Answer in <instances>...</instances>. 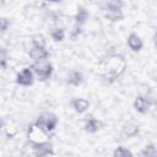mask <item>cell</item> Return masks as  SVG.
<instances>
[{
	"instance_id": "ba28073f",
	"label": "cell",
	"mask_w": 157,
	"mask_h": 157,
	"mask_svg": "<svg viewBox=\"0 0 157 157\" xmlns=\"http://www.w3.org/2000/svg\"><path fill=\"white\" fill-rule=\"evenodd\" d=\"M126 43H128V47H129L132 52H140V50L142 49V45H144L141 38H140L136 33H130L129 37H128Z\"/></svg>"
},
{
	"instance_id": "52a82bcc",
	"label": "cell",
	"mask_w": 157,
	"mask_h": 157,
	"mask_svg": "<svg viewBox=\"0 0 157 157\" xmlns=\"http://www.w3.org/2000/svg\"><path fill=\"white\" fill-rule=\"evenodd\" d=\"M29 56L34 60H44L49 56V52L45 49V47H39V45H33L29 50Z\"/></svg>"
},
{
	"instance_id": "30bf717a",
	"label": "cell",
	"mask_w": 157,
	"mask_h": 157,
	"mask_svg": "<svg viewBox=\"0 0 157 157\" xmlns=\"http://www.w3.org/2000/svg\"><path fill=\"white\" fill-rule=\"evenodd\" d=\"M102 126V123L94 118H90L86 120L85 123V131L88 132V134H93V132H97Z\"/></svg>"
},
{
	"instance_id": "9a60e30c",
	"label": "cell",
	"mask_w": 157,
	"mask_h": 157,
	"mask_svg": "<svg viewBox=\"0 0 157 157\" xmlns=\"http://www.w3.org/2000/svg\"><path fill=\"white\" fill-rule=\"evenodd\" d=\"M107 10H121L124 6L123 0H107Z\"/></svg>"
},
{
	"instance_id": "5b68a950",
	"label": "cell",
	"mask_w": 157,
	"mask_h": 157,
	"mask_svg": "<svg viewBox=\"0 0 157 157\" xmlns=\"http://www.w3.org/2000/svg\"><path fill=\"white\" fill-rule=\"evenodd\" d=\"M16 82L21 86H31L33 83V71H32V69L31 67L22 69L16 76Z\"/></svg>"
},
{
	"instance_id": "4fadbf2b",
	"label": "cell",
	"mask_w": 157,
	"mask_h": 157,
	"mask_svg": "<svg viewBox=\"0 0 157 157\" xmlns=\"http://www.w3.org/2000/svg\"><path fill=\"white\" fill-rule=\"evenodd\" d=\"M105 18H108L112 22H118L124 18V15H123L121 10H107Z\"/></svg>"
},
{
	"instance_id": "7c38bea8",
	"label": "cell",
	"mask_w": 157,
	"mask_h": 157,
	"mask_svg": "<svg viewBox=\"0 0 157 157\" xmlns=\"http://www.w3.org/2000/svg\"><path fill=\"white\" fill-rule=\"evenodd\" d=\"M87 18H88V11H87L85 7L78 6L77 12H76V15H75V22H76V25L80 26V25L85 23Z\"/></svg>"
},
{
	"instance_id": "d6986e66",
	"label": "cell",
	"mask_w": 157,
	"mask_h": 157,
	"mask_svg": "<svg viewBox=\"0 0 157 157\" xmlns=\"http://www.w3.org/2000/svg\"><path fill=\"white\" fill-rule=\"evenodd\" d=\"M32 43L33 45H39V47H45V39L42 34H34L32 37Z\"/></svg>"
},
{
	"instance_id": "3957f363",
	"label": "cell",
	"mask_w": 157,
	"mask_h": 157,
	"mask_svg": "<svg viewBox=\"0 0 157 157\" xmlns=\"http://www.w3.org/2000/svg\"><path fill=\"white\" fill-rule=\"evenodd\" d=\"M31 69L39 81H47L53 74V66L50 63L47 61V59L34 61V64L31 65Z\"/></svg>"
},
{
	"instance_id": "7402d4cb",
	"label": "cell",
	"mask_w": 157,
	"mask_h": 157,
	"mask_svg": "<svg viewBox=\"0 0 157 157\" xmlns=\"http://www.w3.org/2000/svg\"><path fill=\"white\" fill-rule=\"evenodd\" d=\"M47 1H49V2H60L61 0H47Z\"/></svg>"
},
{
	"instance_id": "44dd1931",
	"label": "cell",
	"mask_w": 157,
	"mask_h": 157,
	"mask_svg": "<svg viewBox=\"0 0 157 157\" xmlns=\"http://www.w3.org/2000/svg\"><path fill=\"white\" fill-rule=\"evenodd\" d=\"M10 26V21L5 17H0V32H5Z\"/></svg>"
},
{
	"instance_id": "9c48e42d",
	"label": "cell",
	"mask_w": 157,
	"mask_h": 157,
	"mask_svg": "<svg viewBox=\"0 0 157 157\" xmlns=\"http://www.w3.org/2000/svg\"><path fill=\"white\" fill-rule=\"evenodd\" d=\"M71 105L75 109V112L85 113L88 109V107H90V102L87 99H85V98H75V99H72Z\"/></svg>"
},
{
	"instance_id": "8992f818",
	"label": "cell",
	"mask_w": 157,
	"mask_h": 157,
	"mask_svg": "<svg viewBox=\"0 0 157 157\" xmlns=\"http://www.w3.org/2000/svg\"><path fill=\"white\" fill-rule=\"evenodd\" d=\"M151 104H152V102L150 101V98L144 97V96H137L134 101V108L140 114H146L148 112Z\"/></svg>"
},
{
	"instance_id": "7a4b0ae2",
	"label": "cell",
	"mask_w": 157,
	"mask_h": 157,
	"mask_svg": "<svg viewBox=\"0 0 157 157\" xmlns=\"http://www.w3.org/2000/svg\"><path fill=\"white\" fill-rule=\"evenodd\" d=\"M34 125L38 126L39 129H42L45 132H50L58 125V117L54 113L45 112V113H43V114H40L38 117V119L36 120Z\"/></svg>"
},
{
	"instance_id": "ffe728a7",
	"label": "cell",
	"mask_w": 157,
	"mask_h": 157,
	"mask_svg": "<svg viewBox=\"0 0 157 157\" xmlns=\"http://www.w3.org/2000/svg\"><path fill=\"white\" fill-rule=\"evenodd\" d=\"M7 64V52L6 49H0V69H5Z\"/></svg>"
},
{
	"instance_id": "6da1fadb",
	"label": "cell",
	"mask_w": 157,
	"mask_h": 157,
	"mask_svg": "<svg viewBox=\"0 0 157 157\" xmlns=\"http://www.w3.org/2000/svg\"><path fill=\"white\" fill-rule=\"evenodd\" d=\"M125 67H126V64L123 60V58H120L118 55L109 58L108 63L105 64V72L103 74L104 80L109 83L115 81V78H118V76H120L124 72Z\"/></svg>"
},
{
	"instance_id": "2e32d148",
	"label": "cell",
	"mask_w": 157,
	"mask_h": 157,
	"mask_svg": "<svg viewBox=\"0 0 157 157\" xmlns=\"http://www.w3.org/2000/svg\"><path fill=\"white\" fill-rule=\"evenodd\" d=\"M113 156L114 157H131L132 156V152L125 147H117L113 152Z\"/></svg>"
},
{
	"instance_id": "ac0fdd59",
	"label": "cell",
	"mask_w": 157,
	"mask_h": 157,
	"mask_svg": "<svg viewBox=\"0 0 157 157\" xmlns=\"http://www.w3.org/2000/svg\"><path fill=\"white\" fill-rule=\"evenodd\" d=\"M139 132V126L137 125H128L124 128V134L125 136L130 137V136H134Z\"/></svg>"
},
{
	"instance_id": "277c9868",
	"label": "cell",
	"mask_w": 157,
	"mask_h": 157,
	"mask_svg": "<svg viewBox=\"0 0 157 157\" xmlns=\"http://www.w3.org/2000/svg\"><path fill=\"white\" fill-rule=\"evenodd\" d=\"M29 146L33 150V153L36 156H48V155H54L53 146L50 142L47 141H31Z\"/></svg>"
},
{
	"instance_id": "8fae6325",
	"label": "cell",
	"mask_w": 157,
	"mask_h": 157,
	"mask_svg": "<svg viewBox=\"0 0 157 157\" xmlns=\"http://www.w3.org/2000/svg\"><path fill=\"white\" fill-rule=\"evenodd\" d=\"M82 81H83L82 74H81L80 71H76V70H72V71L69 74L67 78H66V82H67L69 85H71V86H80V85L82 83Z\"/></svg>"
},
{
	"instance_id": "e0dca14e",
	"label": "cell",
	"mask_w": 157,
	"mask_h": 157,
	"mask_svg": "<svg viewBox=\"0 0 157 157\" xmlns=\"http://www.w3.org/2000/svg\"><path fill=\"white\" fill-rule=\"evenodd\" d=\"M50 36H52V39H53V40H55V42H61V40H64V38H65V32H64L63 29H60V28H56V29H53V31H52Z\"/></svg>"
},
{
	"instance_id": "5bb4252c",
	"label": "cell",
	"mask_w": 157,
	"mask_h": 157,
	"mask_svg": "<svg viewBox=\"0 0 157 157\" xmlns=\"http://www.w3.org/2000/svg\"><path fill=\"white\" fill-rule=\"evenodd\" d=\"M156 155H157V150L153 144L145 146L144 150L141 151V156H144V157H155Z\"/></svg>"
}]
</instances>
